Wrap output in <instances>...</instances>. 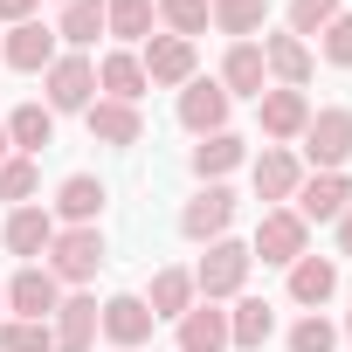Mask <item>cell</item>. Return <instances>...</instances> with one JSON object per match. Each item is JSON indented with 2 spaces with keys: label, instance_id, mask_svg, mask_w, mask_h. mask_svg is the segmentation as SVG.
<instances>
[{
  "label": "cell",
  "instance_id": "6da1fadb",
  "mask_svg": "<svg viewBox=\"0 0 352 352\" xmlns=\"http://www.w3.org/2000/svg\"><path fill=\"white\" fill-rule=\"evenodd\" d=\"M249 242H208V256L194 263V290H201V304H221V297H242V283H249Z\"/></svg>",
  "mask_w": 352,
  "mask_h": 352
},
{
  "label": "cell",
  "instance_id": "7a4b0ae2",
  "mask_svg": "<svg viewBox=\"0 0 352 352\" xmlns=\"http://www.w3.org/2000/svg\"><path fill=\"white\" fill-rule=\"evenodd\" d=\"M56 283H90L97 270H104V235L97 228H56V242H49V263H42Z\"/></svg>",
  "mask_w": 352,
  "mask_h": 352
},
{
  "label": "cell",
  "instance_id": "3957f363",
  "mask_svg": "<svg viewBox=\"0 0 352 352\" xmlns=\"http://www.w3.org/2000/svg\"><path fill=\"white\" fill-rule=\"evenodd\" d=\"M304 159H311L318 173H338V166L352 159V111H345V104L311 111V124H304Z\"/></svg>",
  "mask_w": 352,
  "mask_h": 352
},
{
  "label": "cell",
  "instance_id": "277c9868",
  "mask_svg": "<svg viewBox=\"0 0 352 352\" xmlns=\"http://www.w3.org/2000/svg\"><path fill=\"white\" fill-rule=\"evenodd\" d=\"M249 256H263V263H276V270H290L297 256H311V228L297 221V208H270V214L256 221Z\"/></svg>",
  "mask_w": 352,
  "mask_h": 352
},
{
  "label": "cell",
  "instance_id": "5b68a950",
  "mask_svg": "<svg viewBox=\"0 0 352 352\" xmlns=\"http://www.w3.org/2000/svg\"><path fill=\"white\" fill-rule=\"evenodd\" d=\"M42 83H49V111H90L97 104V63L90 56H56L49 69H42Z\"/></svg>",
  "mask_w": 352,
  "mask_h": 352
},
{
  "label": "cell",
  "instance_id": "8992f818",
  "mask_svg": "<svg viewBox=\"0 0 352 352\" xmlns=\"http://www.w3.org/2000/svg\"><path fill=\"white\" fill-rule=\"evenodd\" d=\"M228 221H235V194H228L221 180H208V187L180 208V235H187V242H221Z\"/></svg>",
  "mask_w": 352,
  "mask_h": 352
},
{
  "label": "cell",
  "instance_id": "52a82bcc",
  "mask_svg": "<svg viewBox=\"0 0 352 352\" xmlns=\"http://www.w3.org/2000/svg\"><path fill=\"white\" fill-rule=\"evenodd\" d=\"M138 63H145L152 90H187L194 83V42H180V35H152Z\"/></svg>",
  "mask_w": 352,
  "mask_h": 352
},
{
  "label": "cell",
  "instance_id": "ba28073f",
  "mask_svg": "<svg viewBox=\"0 0 352 352\" xmlns=\"http://www.w3.org/2000/svg\"><path fill=\"white\" fill-rule=\"evenodd\" d=\"M228 90L214 83V76H194L187 90H180V124L194 131V138H208V131H228Z\"/></svg>",
  "mask_w": 352,
  "mask_h": 352
},
{
  "label": "cell",
  "instance_id": "9c48e42d",
  "mask_svg": "<svg viewBox=\"0 0 352 352\" xmlns=\"http://www.w3.org/2000/svg\"><path fill=\"white\" fill-rule=\"evenodd\" d=\"M256 118H263V138L290 145V138H304V124H311V97L276 83V90H263V97H256Z\"/></svg>",
  "mask_w": 352,
  "mask_h": 352
},
{
  "label": "cell",
  "instance_id": "30bf717a",
  "mask_svg": "<svg viewBox=\"0 0 352 352\" xmlns=\"http://www.w3.org/2000/svg\"><path fill=\"white\" fill-rule=\"evenodd\" d=\"M56 304H63V283H56L42 263L14 270V283H8V311H14V318H35V324H49V318H56Z\"/></svg>",
  "mask_w": 352,
  "mask_h": 352
},
{
  "label": "cell",
  "instance_id": "8fae6325",
  "mask_svg": "<svg viewBox=\"0 0 352 352\" xmlns=\"http://www.w3.org/2000/svg\"><path fill=\"white\" fill-rule=\"evenodd\" d=\"M290 201H297V221H304V228H311V221H338V214L352 208V180H345V173H311Z\"/></svg>",
  "mask_w": 352,
  "mask_h": 352
},
{
  "label": "cell",
  "instance_id": "7c38bea8",
  "mask_svg": "<svg viewBox=\"0 0 352 352\" xmlns=\"http://www.w3.org/2000/svg\"><path fill=\"white\" fill-rule=\"evenodd\" d=\"M56 352H97V297H83V290H69L63 304H56Z\"/></svg>",
  "mask_w": 352,
  "mask_h": 352
},
{
  "label": "cell",
  "instance_id": "4fadbf2b",
  "mask_svg": "<svg viewBox=\"0 0 352 352\" xmlns=\"http://www.w3.org/2000/svg\"><path fill=\"white\" fill-rule=\"evenodd\" d=\"M97 324H104V338L118 345V352H131V345H145L152 338V311H145V297H111V304H97Z\"/></svg>",
  "mask_w": 352,
  "mask_h": 352
},
{
  "label": "cell",
  "instance_id": "5bb4252c",
  "mask_svg": "<svg viewBox=\"0 0 352 352\" xmlns=\"http://www.w3.org/2000/svg\"><path fill=\"white\" fill-rule=\"evenodd\" d=\"M97 214H104V180H97V173H69V180L56 187V221L97 228Z\"/></svg>",
  "mask_w": 352,
  "mask_h": 352
},
{
  "label": "cell",
  "instance_id": "9a60e30c",
  "mask_svg": "<svg viewBox=\"0 0 352 352\" xmlns=\"http://www.w3.org/2000/svg\"><path fill=\"white\" fill-rule=\"evenodd\" d=\"M0 242H8V256H49V242H56V214L28 201V208H14V214H8Z\"/></svg>",
  "mask_w": 352,
  "mask_h": 352
},
{
  "label": "cell",
  "instance_id": "2e32d148",
  "mask_svg": "<svg viewBox=\"0 0 352 352\" xmlns=\"http://www.w3.org/2000/svg\"><path fill=\"white\" fill-rule=\"evenodd\" d=\"M228 97H263L270 90V69H263V42H235L221 56V76H214Z\"/></svg>",
  "mask_w": 352,
  "mask_h": 352
},
{
  "label": "cell",
  "instance_id": "e0dca14e",
  "mask_svg": "<svg viewBox=\"0 0 352 352\" xmlns=\"http://www.w3.org/2000/svg\"><path fill=\"white\" fill-rule=\"evenodd\" d=\"M83 118H90V138H97V145H138V138H145V118H138V104L97 97Z\"/></svg>",
  "mask_w": 352,
  "mask_h": 352
},
{
  "label": "cell",
  "instance_id": "ac0fdd59",
  "mask_svg": "<svg viewBox=\"0 0 352 352\" xmlns=\"http://www.w3.org/2000/svg\"><path fill=\"white\" fill-rule=\"evenodd\" d=\"M249 173H256V194H263V201H290V194L304 187V166H297L290 145H263V159H256Z\"/></svg>",
  "mask_w": 352,
  "mask_h": 352
},
{
  "label": "cell",
  "instance_id": "d6986e66",
  "mask_svg": "<svg viewBox=\"0 0 352 352\" xmlns=\"http://www.w3.org/2000/svg\"><path fill=\"white\" fill-rule=\"evenodd\" d=\"M56 56H63V49H56V28H42V21H21V28H8V69H28V76H42Z\"/></svg>",
  "mask_w": 352,
  "mask_h": 352
},
{
  "label": "cell",
  "instance_id": "ffe728a7",
  "mask_svg": "<svg viewBox=\"0 0 352 352\" xmlns=\"http://www.w3.org/2000/svg\"><path fill=\"white\" fill-rule=\"evenodd\" d=\"M263 69H270L283 90H304V83H311V42H297V35H270V42H263Z\"/></svg>",
  "mask_w": 352,
  "mask_h": 352
},
{
  "label": "cell",
  "instance_id": "44dd1931",
  "mask_svg": "<svg viewBox=\"0 0 352 352\" xmlns=\"http://www.w3.org/2000/svg\"><path fill=\"white\" fill-rule=\"evenodd\" d=\"M97 90H104V97H118V104H138L152 83H145V63H138L131 49H111V56L97 63Z\"/></svg>",
  "mask_w": 352,
  "mask_h": 352
},
{
  "label": "cell",
  "instance_id": "7402d4cb",
  "mask_svg": "<svg viewBox=\"0 0 352 352\" xmlns=\"http://www.w3.org/2000/svg\"><path fill=\"white\" fill-rule=\"evenodd\" d=\"M270 331H276V311H270L263 297H235V311H228V345H235V352H263Z\"/></svg>",
  "mask_w": 352,
  "mask_h": 352
},
{
  "label": "cell",
  "instance_id": "603a6c76",
  "mask_svg": "<svg viewBox=\"0 0 352 352\" xmlns=\"http://www.w3.org/2000/svg\"><path fill=\"white\" fill-rule=\"evenodd\" d=\"M331 290H338V263H331V256H297V263H290V297H297V304L318 311V304H331Z\"/></svg>",
  "mask_w": 352,
  "mask_h": 352
},
{
  "label": "cell",
  "instance_id": "cb8c5ba5",
  "mask_svg": "<svg viewBox=\"0 0 352 352\" xmlns=\"http://www.w3.org/2000/svg\"><path fill=\"white\" fill-rule=\"evenodd\" d=\"M180 352H228V311L221 304H194L180 318Z\"/></svg>",
  "mask_w": 352,
  "mask_h": 352
},
{
  "label": "cell",
  "instance_id": "d4e9b609",
  "mask_svg": "<svg viewBox=\"0 0 352 352\" xmlns=\"http://www.w3.org/2000/svg\"><path fill=\"white\" fill-rule=\"evenodd\" d=\"M194 304H201L194 270H159V276H152V297H145V311H152V318H187Z\"/></svg>",
  "mask_w": 352,
  "mask_h": 352
},
{
  "label": "cell",
  "instance_id": "484cf974",
  "mask_svg": "<svg viewBox=\"0 0 352 352\" xmlns=\"http://www.w3.org/2000/svg\"><path fill=\"white\" fill-rule=\"evenodd\" d=\"M49 138H56V111H49V104H21V111L8 118V145H14V152H28V159H35Z\"/></svg>",
  "mask_w": 352,
  "mask_h": 352
},
{
  "label": "cell",
  "instance_id": "4316f807",
  "mask_svg": "<svg viewBox=\"0 0 352 352\" xmlns=\"http://www.w3.org/2000/svg\"><path fill=\"white\" fill-rule=\"evenodd\" d=\"M208 21L221 28V35H235V42H249L263 21H270V0H208Z\"/></svg>",
  "mask_w": 352,
  "mask_h": 352
},
{
  "label": "cell",
  "instance_id": "83f0119b",
  "mask_svg": "<svg viewBox=\"0 0 352 352\" xmlns=\"http://www.w3.org/2000/svg\"><path fill=\"white\" fill-rule=\"evenodd\" d=\"M152 0H104V35L118 42H152Z\"/></svg>",
  "mask_w": 352,
  "mask_h": 352
},
{
  "label": "cell",
  "instance_id": "f1b7e54d",
  "mask_svg": "<svg viewBox=\"0 0 352 352\" xmlns=\"http://www.w3.org/2000/svg\"><path fill=\"white\" fill-rule=\"evenodd\" d=\"M242 152H249V145H242L235 131H208V138L194 145V173H201V180H221V173L242 166Z\"/></svg>",
  "mask_w": 352,
  "mask_h": 352
},
{
  "label": "cell",
  "instance_id": "f546056e",
  "mask_svg": "<svg viewBox=\"0 0 352 352\" xmlns=\"http://www.w3.org/2000/svg\"><path fill=\"white\" fill-rule=\"evenodd\" d=\"M97 35H104V0H69V8H63V28H56V42H69V49L83 56Z\"/></svg>",
  "mask_w": 352,
  "mask_h": 352
},
{
  "label": "cell",
  "instance_id": "4dcf8cb0",
  "mask_svg": "<svg viewBox=\"0 0 352 352\" xmlns=\"http://www.w3.org/2000/svg\"><path fill=\"white\" fill-rule=\"evenodd\" d=\"M35 187H42V166H35L28 152H8V159H0V201H8V208H28Z\"/></svg>",
  "mask_w": 352,
  "mask_h": 352
},
{
  "label": "cell",
  "instance_id": "1f68e13d",
  "mask_svg": "<svg viewBox=\"0 0 352 352\" xmlns=\"http://www.w3.org/2000/svg\"><path fill=\"white\" fill-rule=\"evenodd\" d=\"M0 352H56V331L35 318H0Z\"/></svg>",
  "mask_w": 352,
  "mask_h": 352
},
{
  "label": "cell",
  "instance_id": "d6a6232c",
  "mask_svg": "<svg viewBox=\"0 0 352 352\" xmlns=\"http://www.w3.org/2000/svg\"><path fill=\"white\" fill-rule=\"evenodd\" d=\"M338 14H345V0H290V35H297V42H304V35H324Z\"/></svg>",
  "mask_w": 352,
  "mask_h": 352
},
{
  "label": "cell",
  "instance_id": "836d02e7",
  "mask_svg": "<svg viewBox=\"0 0 352 352\" xmlns=\"http://www.w3.org/2000/svg\"><path fill=\"white\" fill-rule=\"evenodd\" d=\"M159 21L180 42H194V35H208V0H159Z\"/></svg>",
  "mask_w": 352,
  "mask_h": 352
},
{
  "label": "cell",
  "instance_id": "e575fe53",
  "mask_svg": "<svg viewBox=\"0 0 352 352\" xmlns=\"http://www.w3.org/2000/svg\"><path fill=\"white\" fill-rule=\"evenodd\" d=\"M331 345H338V324H331V318L311 311V318L290 324V352H331Z\"/></svg>",
  "mask_w": 352,
  "mask_h": 352
},
{
  "label": "cell",
  "instance_id": "d590c367",
  "mask_svg": "<svg viewBox=\"0 0 352 352\" xmlns=\"http://www.w3.org/2000/svg\"><path fill=\"white\" fill-rule=\"evenodd\" d=\"M324 63H338V69H352V14H338V21L324 28Z\"/></svg>",
  "mask_w": 352,
  "mask_h": 352
},
{
  "label": "cell",
  "instance_id": "8d00e7d4",
  "mask_svg": "<svg viewBox=\"0 0 352 352\" xmlns=\"http://www.w3.org/2000/svg\"><path fill=\"white\" fill-rule=\"evenodd\" d=\"M35 8H42V0H0V21L21 28V21H35Z\"/></svg>",
  "mask_w": 352,
  "mask_h": 352
},
{
  "label": "cell",
  "instance_id": "74e56055",
  "mask_svg": "<svg viewBox=\"0 0 352 352\" xmlns=\"http://www.w3.org/2000/svg\"><path fill=\"white\" fill-rule=\"evenodd\" d=\"M338 256H352V208L338 214Z\"/></svg>",
  "mask_w": 352,
  "mask_h": 352
},
{
  "label": "cell",
  "instance_id": "f35d334b",
  "mask_svg": "<svg viewBox=\"0 0 352 352\" xmlns=\"http://www.w3.org/2000/svg\"><path fill=\"white\" fill-rule=\"evenodd\" d=\"M8 152H14V145H8V124H0V159H8Z\"/></svg>",
  "mask_w": 352,
  "mask_h": 352
},
{
  "label": "cell",
  "instance_id": "ab89813d",
  "mask_svg": "<svg viewBox=\"0 0 352 352\" xmlns=\"http://www.w3.org/2000/svg\"><path fill=\"white\" fill-rule=\"evenodd\" d=\"M0 311H8V283H0Z\"/></svg>",
  "mask_w": 352,
  "mask_h": 352
},
{
  "label": "cell",
  "instance_id": "60d3db41",
  "mask_svg": "<svg viewBox=\"0 0 352 352\" xmlns=\"http://www.w3.org/2000/svg\"><path fill=\"white\" fill-rule=\"evenodd\" d=\"M345 331H352V311H345Z\"/></svg>",
  "mask_w": 352,
  "mask_h": 352
},
{
  "label": "cell",
  "instance_id": "b9f144b4",
  "mask_svg": "<svg viewBox=\"0 0 352 352\" xmlns=\"http://www.w3.org/2000/svg\"><path fill=\"white\" fill-rule=\"evenodd\" d=\"M63 8H69V0H63Z\"/></svg>",
  "mask_w": 352,
  "mask_h": 352
}]
</instances>
